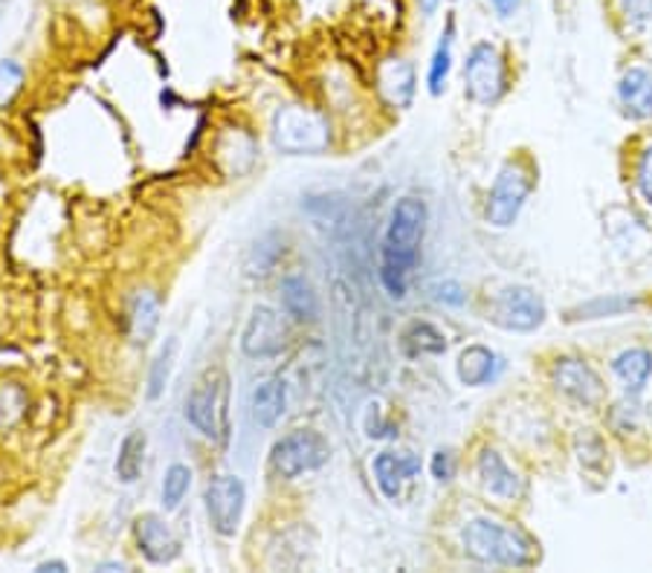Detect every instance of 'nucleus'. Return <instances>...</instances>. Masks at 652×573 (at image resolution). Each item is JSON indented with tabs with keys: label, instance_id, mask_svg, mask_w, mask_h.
<instances>
[{
	"label": "nucleus",
	"instance_id": "1",
	"mask_svg": "<svg viewBox=\"0 0 652 573\" xmlns=\"http://www.w3.org/2000/svg\"><path fill=\"white\" fill-rule=\"evenodd\" d=\"M426 232V203L418 197H400L391 206L386 237H383L381 281L391 298H407L409 272L421 258Z\"/></svg>",
	"mask_w": 652,
	"mask_h": 573
},
{
	"label": "nucleus",
	"instance_id": "2",
	"mask_svg": "<svg viewBox=\"0 0 652 573\" xmlns=\"http://www.w3.org/2000/svg\"><path fill=\"white\" fill-rule=\"evenodd\" d=\"M461 548L473 562L491 568H531L540 562V545L531 533L491 515H475L461 527Z\"/></svg>",
	"mask_w": 652,
	"mask_h": 573
},
{
	"label": "nucleus",
	"instance_id": "3",
	"mask_svg": "<svg viewBox=\"0 0 652 573\" xmlns=\"http://www.w3.org/2000/svg\"><path fill=\"white\" fill-rule=\"evenodd\" d=\"M534 169L531 162L517 157L508 160L499 169L496 180H493L491 192H487V203H484V220L493 229H510L517 223L519 211L526 209L528 197L534 192Z\"/></svg>",
	"mask_w": 652,
	"mask_h": 573
},
{
	"label": "nucleus",
	"instance_id": "4",
	"mask_svg": "<svg viewBox=\"0 0 652 573\" xmlns=\"http://www.w3.org/2000/svg\"><path fill=\"white\" fill-rule=\"evenodd\" d=\"M464 94L473 105L491 108L508 94V64L496 44L479 41L464 61Z\"/></svg>",
	"mask_w": 652,
	"mask_h": 573
},
{
	"label": "nucleus",
	"instance_id": "5",
	"mask_svg": "<svg viewBox=\"0 0 652 573\" xmlns=\"http://www.w3.org/2000/svg\"><path fill=\"white\" fill-rule=\"evenodd\" d=\"M328 440L314 429H297L276 440L270 449V466L279 478L297 480L307 473H316L328 464Z\"/></svg>",
	"mask_w": 652,
	"mask_h": 573
},
{
	"label": "nucleus",
	"instance_id": "6",
	"mask_svg": "<svg viewBox=\"0 0 652 573\" xmlns=\"http://www.w3.org/2000/svg\"><path fill=\"white\" fill-rule=\"evenodd\" d=\"M229 388L224 374H213L206 380L197 382L192 388V394L186 397V420L195 426V431H201L206 440L213 443H224L229 435Z\"/></svg>",
	"mask_w": 652,
	"mask_h": 573
},
{
	"label": "nucleus",
	"instance_id": "7",
	"mask_svg": "<svg viewBox=\"0 0 652 573\" xmlns=\"http://www.w3.org/2000/svg\"><path fill=\"white\" fill-rule=\"evenodd\" d=\"M273 143L285 154H323L330 145V127L307 108H281L273 119Z\"/></svg>",
	"mask_w": 652,
	"mask_h": 573
},
{
	"label": "nucleus",
	"instance_id": "8",
	"mask_svg": "<svg viewBox=\"0 0 652 573\" xmlns=\"http://www.w3.org/2000/svg\"><path fill=\"white\" fill-rule=\"evenodd\" d=\"M545 316H548V307L543 295L526 284L505 286L487 307V319L510 333H534L545 325Z\"/></svg>",
	"mask_w": 652,
	"mask_h": 573
},
{
	"label": "nucleus",
	"instance_id": "9",
	"mask_svg": "<svg viewBox=\"0 0 652 573\" xmlns=\"http://www.w3.org/2000/svg\"><path fill=\"white\" fill-rule=\"evenodd\" d=\"M551 386L557 388L568 403L580 409H601L606 403V386L601 374L580 356H557L551 365Z\"/></svg>",
	"mask_w": 652,
	"mask_h": 573
},
{
	"label": "nucleus",
	"instance_id": "10",
	"mask_svg": "<svg viewBox=\"0 0 652 573\" xmlns=\"http://www.w3.org/2000/svg\"><path fill=\"white\" fill-rule=\"evenodd\" d=\"M206 515L218 536H236L246 507V487L238 475H215L206 484Z\"/></svg>",
	"mask_w": 652,
	"mask_h": 573
},
{
	"label": "nucleus",
	"instance_id": "11",
	"mask_svg": "<svg viewBox=\"0 0 652 573\" xmlns=\"http://www.w3.org/2000/svg\"><path fill=\"white\" fill-rule=\"evenodd\" d=\"M288 348V328L273 307H255L241 333V351L250 359H276Z\"/></svg>",
	"mask_w": 652,
	"mask_h": 573
},
{
	"label": "nucleus",
	"instance_id": "12",
	"mask_svg": "<svg viewBox=\"0 0 652 573\" xmlns=\"http://www.w3.org/2000/svg\"><path fill=\"white\" fill-rule=\"evenodd\" d=\"M475 473H479V484L491 498L502 501V504H510L522 496V478L514 466L502 458L499 449L484 447L475 458Z\"/></svg>",
	"mask_w": 652,
	"mask_h": 573
},
{
	"label": "nucleus",
	"instance_id": "13",
	"mask_svg": "<svg viewBox=\"0 0 652 573\" xmlns=\"http://www.w3.org/2000/svg\"><path fill=\"white\" fill-rule=\"evenodd\" d=\"M134 539L143 559L145 562H152V565H171L174 559H180V550H183L174 531L162 522L160 515L154 513H145L136 519Z\"/></svg>",
	"mask_w": 652,
	"mask_h": 573
},
{
	"label": "nucleus",
	"instance_id": "14",
	"mask_svg": "<svg viewBox=\"0 0 652 573\" xmlns=\"http://www.w3.org/2000/svg\"><path fill=\"white\" fill-rule=\"evenodd\" d=\"M372 473L383 498L398 501L403 484L421 473V458L412 455V452H381L372 461Z\"/></svg>",
	"mask_w": 652,
	"mask_h": 573
},
{
	"label": "nucleus",
	"instance_id": "15",
	"mask_svg": "<svg viewBox=\"0 0 652 573\" xmlns=\"http://www.w3.org/2000/svg\"><path fill=\"white\" fill-rule=\"evenodd\" d=\"M505 371V359L487 345H470L461 351L456 363V374L461 386L467 388H484L493 386Z\"/></svg>",
	"mask_w": 652,
	"mask_h": 573
},
{
	"label": "nucleus",
	"instance_id": "16",
	"mask_svg": "<svg viewBox=\"0 0 652 573\" xmlns=\"http://www.w3.org/2000/svg\"><path fill=\"white\" fill-rule=\"evenodd\" d=\"M609 368L624 388V394L641 397L652 380V351L650 348H627L612 356Z\"/></svg>",
	"mask_w": 652,
	"mask_h": 573
},
{
	"label": "nucleus",
	"instance_id": "17",
	"mask_svg": "<svg viewBox=\"0 0 652 573\" xmlns=\"http://www.w3.org/2000/svg\"><path fill=\"white\" fill-rule=\"evenodd\" d=\"M618 101L624 117L632 122L652 119V73L644 68H629L618 82Z\"/></svg>",
	"mask_w": 652,
	"mask_h": 573
},
{
	"label": "nucleus",
	"instance_id": "18",
	"mask_svg": "<svg viewBox=\"0 0 652 573\" xmlns=\"http://www.w3.org/2000/svg\"><path fill=\"white\" fill-rule=\"evenodd\" d=\"M281 307L299 325H314L319 319V298H316L314 284L297 272L281 279Z\"/></svg>",
	"mask_w": 652,
	"mask_h": 573
},
{
	"label": "nucleus",
	"instance_id": "19",
	"mask_svg": "<svg viewBox=\"0 0 652 573\" xmlns=\"http://www.w3.org/2000/svg\"><path fill=\"white\" fill-rule=\"evenodd\" d=\"M250 412H253V423L262 429H273L276 423L288 412V386L281 377L264 380L262 386L253 391L250 400Z\"/></svg>",
	"mask_w": 652,
	"mask_h": 573
},
{
	"label": "nucleus",
	"instance_id": "20",
	"mask_svg": "<svg viewBox=\"0 0 652 573\" xmlns=\"http://www.w3.org/2000/svg\"><path fill=\"white\" fill-rule=\"evenodd\" d=\"M381 94L395 108H409L415 96V70L409 61H389L381 68Z\"/></svg>",
	"mask_w": 652,
	"mask_h": 573
},
{
	"label": "nucleus",
	"instance_id": "21",
	"mask_svg": "<svg viewBox=\"0 0 652 573\" xmlns=\"http://www.w3.org/2000/svg\"><path fill=\"white\" fill-rule=\"evenodd\" d=\"M128 321H131V337H134L136 345H148L157 333V325H160V298L154 290H140L131 298Z\"/></svg>",
	"mask_w": 652,
	"mask_h": 573
},
{
	"label": "nucleus",
	"instance_id": "22",
	"mask_svg": "<svg viewBox=\"0 0 652 573\" xmlns=\"http://www.w3.org/2000/svg\"><path fill=\"white\" fill-rule=\"evenodd\" d=\"M400 345H403V354L409 359H418V356H440L447 351V337L440 333L435 325L430 321H415L403 330L400 337Z\"/></svg>",
	"mask_w": 652,
	"mask_h": 573
},
{
	"label": "nucleus",
	"instance_id": "23",
	"mask_svg": "<svg viewBox=\"0 0 652 573\" xmlns=\"http://www.w3.org/2000/svg\"><path fill=\"white\" fill-rule=\"evenodd\" d=\"M145 447H148V438H145V431L134 429L128 431L122 443H119V455L117 464H113V473L122 484H136L140 475H143V464H145Z\"/></svg>",
	"mask_w": 652,
	"mask_h": 573
},
{
	"label": "nucleus",
	"instance_id": "24",
	"mask_svg": "<svg viewBox=\"0 0 652 573\" xmlns=\"http://www.w3.org/2000/svg\"><path fill=\"white\" fill-rule=\"evenodd\" d=\"M638 298L636 295L612 293L597 295L592 302L577 304L575 310L568 313V321H594V319H612V316H624V313L636 310Z\"/></svg>",
	"mask_w": 652,
	"mask_h": 573
},
{
	"label": "nucleus",
	"instance_id": "25",
	"mask_svg": "<svg viewBox=\"0 0 652 573\" xmlns=\"http://www.w3.org/2000/svg\"><path fill=\"white\" fill-rule=\"evenodd\" d=\"M452 35H456V21L449 17L447 29H444L438 47L433 52V61H430V73H426V85H430L433 96H440L447 90L449 70H452Z\"/></svg>",
	"mask_w": 652,
	"mask_h": 573
},
{
	"label": "nucleus",
	"instance_id": "26",
	"mask_svg": "<svg viewBox=\"0 0 652 573\" xmlns=\"http://www.w3.org/2000/svg\"><path fill=\"white\" fill-rule=\"evenodd\" d=\"M174 356H178V339L169 337L162 342V348L157 351L148 371V400H160L166 386L171 380V368H174Z\"/></svg>",
	"mask_w": 652,
	"mask_h": 573
},
{
	"label": "nucleus",
	"instance_id": "27",
	"mask_svg": "<svg viewBox=\"0 0 652 573\" xmlns=\"http://www.w3.org/2000/svg\"><path fill=\"white\" fill-rule=\"evenodd\" d=\"M192 487V470L186 464H171L162 475V507L166 510H178Z\"/></svg>",
	"mask_w": 652,
	"mask_h": 573
},
{
	"label": "nucleus",
	"instance_id": "28",
	"mask_svg": "<svg viewBox=\"0 0 652 573\" xmlns=\"http://www.w3.org/2000/svg\"><path fill=\"white\" fill-rule=\"evenodd\" d=\"M24 68L17 61H0V110L9 108L24 87Z\"/></svg>",
	"mask_w": 652,
	"mask_h": 573
},
{
	"label": "nucleus",
	"instance_id": "29",
	"mask_svg": "<svg viewBox=\"0 0 652 573\" xmlns=\"http://www.w3.org/2000/svg\"><path fill=\"white\" fill-rule=\"evenodd\" d=\"M612 426L618 435H627V431L641 429V405H638V397L624 394V403H618L609 414Z\"/></svg>",
	"mask_w": 652,
	"mask_h": 573
},
{
	"label": "nucleus",
	"instance_id": "30",
	"mask_svg": "<svg viewBox=\"0 0 652 573\" xmlns=\"http://www.w3.org/2000/svg\"><path fill=\"white\" fill-rule=\"evenodd\" d=\"M636 188L641 194V200L652 206V143H647L638 154L636 162Z\"/></svg>",
	"mask_w": 652,
	"mask_h": 573
},
{
	"label": "nucleus",
	"instance_id": "31",
	"mask_svg": "<svg viewBox=\"0 0 652 573\" xmlns=\"http://www.w3.org/2000/svg\"><path fill=\"white\" fill-rule=\"evenodd\" d=\"M430 293H433L435 302L444 304V307H464L467 304V290L452 279H444V281H435V284H430Z\"/></svg>",
	"mask_w": 652,
	"mask_h": 573
},
{
	"label": "nucleus",
	"instance_id": "32",
	"mask_svg": "<svg viewBox=\"0 0 652 573\" xmlns=\"http://www.w3.org/2000/svg\"><path fill=\"white\" fill-rule=\"evenodd\" d=\"M430 473H433V478L438 480V484H449L458 473L456 452H452V449H438L433 455V461H430Z\"/></svg>",
	"mask_w": 652,
	"mask_h": 573
},
{
	"label": "nucleus",
	"instance_id": "33",
	"mask_svg": "<svg viewBox=\"0 0 652 573\" xmlns=\"http://www.w3.org/2000/svg\"><path fill=\"white\" fill-rule=\"evenodd\" d=\"M627 7V17L632 21H650L652 17V0H624Z\"/></svg>",
	"mask_w": 652,
	"mask_h": 573
},
{
	"label": "nucleus",
	"instance_id": "34",
	"mask_svg": "<svg viewBox=\"0 0 652 573\" xmlns=\"http://www.w3.org/2000/svg\"><path fill=\"white\" fill-rule=\"evenodd\" d=\"M519 3H522V0H491L493 12H496V15H499V17H510V15H514V12H517V9H519Z\"/></svg>",
	"mask_w": 652,
	"mask_h": 573
},
{
	"label": "nucleus",
	"instance_id": "35",
	"mask_svg": "<svg viewBox=\"0 0 652 573\" xmlns=\"http://www.w3.org/2000/svg\"><path fill=\"white\" fill-rule=\"evenodd\" d=\"M35 571L38 573H61V571H68V565H64V562H61V559H52V562H41V565L35 568Z\"/></svg>",
	"mask_w": 652,
	"mask_h": 573
},
{
	"label": "nucleus",
	"instance_id": "36",
	"mask_svg": "<svg viewBox=\"0 0 652 573\" xmlns=\"http://www.w3.org/2000/svg\"><path fill=\"white\" fill-rule=\"evenodd\" d=\"M438 3L440 0H418V7H421V12H424V15H435Z\"/></svg>",
	"mask_w": 652,
	"mask_h": 573
}]
</instances>
